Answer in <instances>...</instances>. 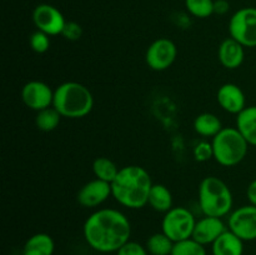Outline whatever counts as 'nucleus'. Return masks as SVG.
Returning a JSON list of instances; mask_svg holds the SVG:
<instances>
[{
  "label": "nucleus",
  "instance_id": "f257e3e1",
  "mask_svg": "<svg viewBox=\"0 0 256 255\" xmlns=\"http://www.w3.org/2000/svg\"><path fill=\"white\" fill-rule=\"evenodd\" d=\"M82 232L92 249L99 252H116L130 240L132 224L122 212L104 208L88 216Z\"/></svg>",
  "mask_w": 256,
  "mask_h": 255
},
{
  "label": "nucleus",
  "instance_id": "f03ea898",
  "mask_svg": "<svg viewBox=\"0 0 256 255\" xmlns=\"http://www.w3.org/2000/svg\"><path fill=\"white\" fill-rule=\"evenodd\" d=\"M152 180L146 169L139 165H128L119 170L112 182V196L129 209H142L148 205Z\"/></svg>",
  "mask_w": 256,
  "mask_h": 255
},
{
  "label": "nucleus",
  "instance_id": "7ed1b4c3",
  "mask_svg": "<svg viewBox=\"0 0 256 255\" xmlns=\"http://www.w3.org/2000/svg\"><path fill=\"white\" fill-rule=\"evenodd\" d=\"M52 106L62 118L82 119L94 108V96L85 85L78 82H65L54 90Z\"/></svg>",
  "mask_w": 256,
  "mask_h": 255
},
{
  "label": "nucleus",
  "instance_id": "20e7f679",
  "mask_svg": "<svg viewBox=\"0 0 256 255\" xmlns=\"http://www.w3.org/2000/svg\"><path fill=\"white\" fill-rule=\"evenodd\" d=\"M198 195L200 209L206 216L224 218L232 212V192L220 178H204L199 184Z\"/></svg>",
  "mask_w": 256,
  "mask_h": 255
},
{
  "label": "nucleus",
  "instance_id": "39448f33",
  "mask_svg": "<svg viewBox=\"0 0 256 255\" xmlns=\"http://www.w3.org/2000/svg\"><path fill=\"white\" fill-rule=\"evenodd\" d=\"M212 145L215 162L225 168L240 164L249 150V142L236 126L222 128L212 139Z\"/></svg>",
  "mask_w": 256,
  "mask_h": 255
},
{
  "label": "nucleus",
  "instance_id": "423d86ee",
  "mask_svg": "<svg viewBox=\"0 0 256 255\" xmlns=\"http://www.w3.org/2000/svg\"><path fill=\"white\" fill-rule=\"evenodd\" d=\"M195 224L196 219L188 208L172 206L164 214L162 220V232L172 242H178L192 236Z\"/></svg>",
  "mask_w": 256,
  "mask_h": 255
},
{
  "label": "nucleus",
  "instance_id": "0eeeda50",
  "mask_svg": "<svg viewBox=\"0 0 256 255\" xmlns=\"http://www.w3.org/2000/svg\"><path fill=\"white\" fill-rule=\"evenodd\" d=\"M229 32L244 48H256V8L236 10L230 18Z\"/></svg>",
  "mask_w": 256,
  "mask_h": 255
},
{
  "label": "nucleus",
  "instance_id": "6e6552de",
  "mask_svg": "<svg viewBox=\"0 0 256 255\" xmlns=\"http://www.w3.org/2000/svg\"><path fill=\"white\" fill-rule=\"evenodd\" d=\"M178 56V48L172 40L159 38L154 40L145 52V62L152 70L164 72L174 64Z\"/></svg>",
  "mask_w": 256,
  "mask_h": 255
},
{
  "label": "nucleus",
  "instance_id": "1a4fd4ad",
  "mask_svg": "<svg viewBox=\"0 0 256 255\" xmlns=\"http://www.w3.org/2000/svg\"><path fill=\"white\" fill-rule=\"evenodd\" d=\"M228 228L242 242L256 240V206L249 204L232 210L228 218Z\"/></svg>",
  "mask_w": 256,
  "mask_h": 255
},
{
  "label": "nucleus",
  "instance_id": "9d476101",
  "mask_svg": "<svg viewBox=\"0 0 256 255\" xmlns=\"http://www.w3.org/2000/svg\"><path fill=\"white\" fill-rule=\"evenodd\" d=\"M32 22L38 30L49 36L62 35L66 20L58 8L50 4H39L32 12Z\"/></svg>",
  "mask_w": 256,
  "mask_h": 255
},
{
  "label": "nucleus",
  "instance_id": "9b49d317",
  "mask_svg": "<svg viewBox=\"0 0 256 255\" xmlns=\"http://www.w3.org/2000/svg\"><path fill=\"white\" fill-rule=\"evenodd\" d=\"M22 102L29 109L40 112L46 108L52 106L54 102V90L44 82L40 80H32L28 82L20 92Z\"/></svg>",
  "mask_w": 256,
  "mask_h": 255
},
{
  "label": "nucleus",
  "instance_id": "f8f14e48",
  "mask_svg": "<svg viewBox=\"0 0 256 255\" xmlns=\"http://www.w3.org/2000/svg\"><path fill=\"white\" fill-rule=\"evenodd\" d=\"M110 196H112V184L95 178L94 180H90L80 188L76 200L82 206L90 209L102 205Z\"/></svg>",
  "mask_w": 256,
  "mask_h": 255
},
{
  "label": "nucleus",
  "instance_id": "ddd939ff",
  "mask_svg": "<svg viewBox=\"0 0 256 255\" xmlns=\"http://www.w3.org/2000/svg\"><path fill=\"white\" fill-rule=\"evenodd\" d=\"M216 100L220 108L230 114L238 115L246 108V98L242 88L232 82H226L219 88Z\"/></svg>",
  "mask_w": 256,
  "mask_h": 255
},
{
  "label": "nucleus",
  "instance_id": "4468645a",
  "mask_svg": "<svg viewBox=\"0 0 256 255\" xmlns=\"http://www.w3.org/2000/svg\"><path fill=\"white\" fill-rule=\"evenodd\" d=\"M226 230L225 222H222V218L204 215V218L196 220L192 238L196 240L198 242H200V244L209 245L212 244Z\"/></svg>",
  "mask_w": 256,
  "mask_h": 255
},
{
  "label": "nucleus",
  "instance_id": "2eb2a0df",
  "mask_svg": "<svg viewBox=\"0 0 256 255\" xmlns=\"http://www.w3.org/2000/svg\"><path fill=\"white\" fill-rule=\"evenodd\" d=\"M218 59L220 64L226 69H238L242 66L245 60V48L232 38H228L219 45Z\"/></svg>",
  "mask_w": 256,
  "mask_h": 255
},
{
  "label": "nucleus",
  "instance_id": "dca6fc26",
  "mask_svg": "<svg viewBox=\"0 0 256 255\" xmlns=\"http://www.w3.org/2000/svg\"><path fill=\"white\" fill-rule=\"evenodd\" d=\"M212 255H242L244 242L230 230L222 232L212 244Z\"/></svg>",
  "mask_w": 256,
  "mask_h": 255
},
{
  "label": "nucleus",
  "instance_id": "f3484780",
  "mask_svg": "<svg viewBox=\"0 0 256 255\" xmlns=\"http://www.w3.org/2000/svg\"><path fill=\"white\" fill-rule=\"evenodd\" d=\"M54 250L55 242L52 238L46 232H38L25 242L22 255H52Z\"/></svg>",
  "mask_w": 256,
  "mask_h": 255
},
{
  "label": "nucleus",
  "instance_id": "a211bd4d",
  "mask_svg": "<svg viewBox=\"0 0 256 255\" xmlns=\"http://www.w3.org/2000/svg\"><path fill=\"white\" fill-rule=\"evenodd\" d=\"M236 128L249 145L256 146V105L246 106L236 115Z\"/></svg>",
  "mask_w": 256,
  "mask_h": 255
},
{
  "label": "nucleus",
  "instance_id": "6ab92c4d",
  "mask_svg": "<svg viewBox=\"0 0 256 255\" xmlns=\"http://www.w3.org/2000/svg\"><path fill=\"white\" fill-rule=\"evenodd\" d=\"M148 205L158 212H168L172 208V194L168 186L162 184H152Z\"/></svg>",
  "mask_w": 256,
  "mask_h": 255
},
{
  "label": "nucleus",
  "instance_id": "aec40b11",
  "mask_svg": "<svg viewBox=\"0 0 256 255\" xmlns=\"http://www.w3.org/2000/svg\"><path fill=\"white\" fill-rule=\"evenodd\" d=\"M222 129V120L212 112H202L194 120V130L202 138H214Z\"/></svg>",
  "mask_w": 256,
  "mask_h": 255
},
{
  "label": "nucleus",
  "instance_id": "412c9836",
  "mask_svg": "<svg viewBox=\"0 0 256 255\" xmlns=\"http://www.w3.org/2000/svg\"><path fill=\"white\" fill-rule=\"evenodd\" d=\"M119 170L120 169L116 166V164L109 158H96L92 162V172H94L95 178L102 180V182H110V184L114 182L116 175L119 174Z\"/></svg>",
  "mask_w": 256,
  "mask_h": 255
},
{
  "label": "nucleus",
  "instance_id": "4be33fe9",
  "mask_svg": "<svg viewBox=\"0 0 256 255\" xmlns=\"http://www.w3.org/2000/svg\"><path fill=\"white\" fill-rule=\"evenodd\" d=\"M62 118V116L60 115V112L54 106H50L36 112L35 125H36V128L40 132H49L59 126Z\"/></svg>",
  "mask_w": 256,
  "mask_h": 255
},
{
  "label": "nucleus",
  "instance_id": "5701e85b",
  "mask_svg": "<svg viewBox=\"0 0 256 255\" xmlns=\"http://www.w3.org/2000/svg\"><path fill=\"white\" fill-rule=\"evenodd\" d=\"M174 248V242L164 232L150 235L146 242V249L150 255H170Z\"/></svg>",
  "mask_w": 256,
  "mask_h": 255
},
{
  "label": "nucleus",
  "instance_id": "b1692460",
  "mask_svg": "<svg viewBox=\"0 0 256 255\" xmlns=\"http://www.w3.org/2000/svg\"><path fill=\"white\" fill-rule=\"evenodd\" d=\"M185 8L192 16L206 19L214 14V0H185Z\"/></svg>",
  "mask_w": 256,
  "mask_h": 255
},
{
  "label": "nucleus",
  "instance_id": "393cba45",
  "mask_svg": "<svg viewBox=\"0 0 256 255\" xmlns=\"http://www.w3.org/2000/svg\"><path fill=\"white\" fill-rule=\"evenodd\" d=\"M170 255H206V250H205V245L200 244L192 238H189V239L174 242V248Z\"/></svg>",
  "mask_w": 256,
  "mask_h": 255
},
{
  "label": "nucleus",
  "instance_id": "a878e982",
  "mask_svg": "<svg viewBox=\"0 0 256 255\" xmlns=\"http://www.w3.org/2000/svg\"><path fill=\"white\" fill-rule=\"evenodd\" d=\"M30 48L38 54H44L50 48V36L45 32L36 30L29 38Z\"/></svg>",
  "mask_w": 256,
  "mask_h": 255
},
{
  "label": "nucleus",
  "instance_id": "bb28decb",
  "mask_svg": "<svg viewBox=\"0 0 256 255\" xmlns=\"http://www.w3.org/2000/svg\"><path fill=\"white\" fill-rule=\"evenodd\" d=\"M192 154L196 162H205L210 159H214V152H212V142H206V140H202L198 142L194 146Z\"/></svg>",
  "mask_w": 256,
  "mask_h": 255
},
{
  "label": "nucleus",
  "instance_id": "cd10ccee",
  "mask_svg": "<svg viewBox=\"0 0 256 255\" xmlns=\"http://www.w3.org/2000/svg\"><path fill=\"white\" fill-rule=\"evenodd\" d=\"M116 255H149V252L146 246H142L139 242L129 240L118 250Z\"/></svg>",
  "mask_w": 256,
  "mask_h": 255
},
{
  "label": "nucleus",
  "instance_id": "c85d7f7f",
  "mask_svg": "<svg viewBox=\"0 0 256 255\" xmlns=\"http://www.w3.org/2000/svg\"><path fill=\"white\" fill-rule=\"evenodd\" d=\"M62 35L65 39L75 42V40H79L80 38H82V26H80V24H78L76 22H66Z\"/></svg>",
  "mask_w": 256,
  "mask_h": 255
},
{
  "label": "nucleus",
  "instance_id": "c756f323",
  "mask_svg": "<svg viewBox=\"0 0 256 255\" xmlns=\"http://www.w3.org/2000/svg\"><path fill=\"white\" fill-rule=\"evenodd\" d=\"M230 9V5L226 0H214V14L225 15Z\"/></svg>",
  "mask_w": 256,
  "mask_h": 255
},
{
  "label": "nucleus",
  "instance_id": "7c9ffc66",
  "mask_svg": "<svg viewBox=\"0 0 256 255\" xmlns=\"http://www.w3.org/2000/svg\"><path fill=\"white\" fill-rule=\"evenodd\" d=\"M246 198L249 200V204L256 206V179L252 180L246 189Z\"/></svg>",
  "mask_w": 256,
  "mask_h": 255
}]
</instances>
